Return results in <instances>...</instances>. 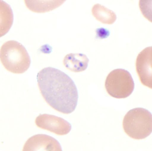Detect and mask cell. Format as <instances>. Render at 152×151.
I'll return each instance as SVG.
<instances>
[{
  "label": "cell",
  "mask_w": 152,
  "mask_h": 151,
  "mask_svg": "<svg viewBox=\"0 0 152 151\" xmlns=\"http://www.w3.org/2000/svg\"><path fill=\"white\" fill-rule=\"evenodd\" d=\"M37 80L41 94L51 107L64 114L75 110L77 90L67 74L56 68L46 67L38 73Z\"/></svg>",
  "instance_id": "obj_1"
},
{
  "label": "cell",
  "mask_w": 152,
  "mask_h": 151,
  "mask_svg": "<svg viewBox=\"0 0 152 151\" xmlns=\"http://www.w3.org/2000/svg\"><path fill=\"white\" fill-rule=\"evenodd\" d=\"M0 60L4 68L11 72L22 74L31 64L30 56L23 45L14 40L4 43L0 49Z\"/></svg>",
  "instance_id": "obj_2"
},
{
  "label": "cell",
  "mask_w": 152,
  "mask_h": 151,
  "mask_svg": "<svg viewBox=\"0 0 152 151\" xmlns=\"http://www.w3.org/2000/svg\"><path fill=\"white\" fill-rule=\"evenodd\" d=\"M123 127L125 133L131 138L145 139L152 132V114L144 108L130 110L124 117Z\"/></svg>",
  "instance_id": "obj_3"
},
{
  "label": "cell",
  "mask_w": 152,
  "mask_h": 151,
  "mask_svg": "<svg viewBox=\"0 0 152 151\" xmlns=\"http://www.w3.org/2000/svg\"><path fill=\"white\" fill-rule=\"evenodd\" d=\"M108 94L116 98H125L130 95L134 88V80L129 72L122 69L112 71L105 82Z\"/></svg>",
  "instance_id": "obj_4"
},
{
  "label": "cell",
  "mask_w": 152,
  "mask_h": 151,
  "mask_svg": "<svg viewBox=\"0 0 152 151\" xmlns=\"http://www.w3.org/2000/svg\"><path fill=\"white\" fill-rule=\"evenodd\" d=\"M136 67L142 84L152 89V46L145 48L138 54Z\"/></svg>",
  "instance_id": "obj_5"
},
{
  "label": "cell",
  "mask_w": 152,
  "mask_h": 151,
  "mask_svg": "<svg viewBox=\"0 0 152 151\" xmlns=\"http://www.w3.org/2000/svg\"><path fill=\"white\" fill-rule=\"evenodd\" d=\"M37 126L58 135H65L71 129V125L64 119L54 115L40 114L36 119Z\"/></svg>",
  "instance_id": "obj_6"
},
{
  "label": "cell",
  "mask_w": 152,
  "mask_h": 151,
  "mask_svg": "<svg viewBox=\"0 0 152 151\" xmlns=\"http://www.w3.org/2000/svg\"><path fill=\"white\" fill-rule=\"evenodd\" d=\"M24 151H61L59 143L52 137L38 134L29 138L25 144Z\"/></svg>",
  "instance_id": "obj_7"
},
{
  "label": "cell",
  "mask_w": 152,
  "mask_h": 151,
  "mask_svg": "<svg viewBox=\"0 0 152 151\" xmlns=\"http://www.w3.org/2000/svg\"><path fill=\"white\" fill-rule=\"evenodd\" d=\"M66 0H25L27 8L33 12L45 13L61 6Z\"/></svg>",
  "instance_id": "obj_8"
},
{
  "label": "cell",
  "mask_w": 152,
  "mask_h": 151,
  "mask_svg": "<svg viewBox=\"0 0 152 151\" xmlns=\"http://www.w3.org/2000/svg\"><path fill=\"white\" fill-rule=\"evenodd\" d=\"M89 59L86 55L81 53H70L64 58L63 64L65 67L75 72L85 71L87 68Z\"/></svg>",
  "instance_id": "obj_9"
},
{
  "label": "cell",
  "mask_w": 152,
  "mask_h": 151,
  "mask_svg": "<svg viewBox=\"0 0 152 151\" xmlns=\"http://www.w3.org/2000/svg\"><path fill=\"white\" fill-rule=\"evenodd\" d=\"M13 21V12L10 6L3 0H0V37L9 32Z\"/></svg>",
  "instance_id": "obj_10"
},
{
  "label": "cell",
  "mask_w": 152,
  "mask_h": 151,
  "mask_svg": "<svg viewBox=\"0 0 152 151\" xmlns=\"http://www.w3.org/2000/svg\"><path fill=\"white\" fill-rule=\"evenodd\" d=\"M92 13L97 20L103 24L112 25L117 20L115 12L99 4H96L93 6Z\"/></svg>",
  "instance_id": "obj_11"
},
{
  "label": "cell",
  "mask_w": 152,
  "mask_h": 151,
  "mask_svg": "<svg viewBox=\"0 0 152 151\" xmlns=\"http://www.w3.org/2000/svg\"><path fill=\"white\" fill-rule=\"evenodd\" d=\"M139 5L143 16L152 23V0H139Z\"/></svg>",
  "instance_id": "obj_12"
}]
</instances>
